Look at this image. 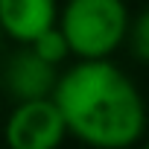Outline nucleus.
Returning <instances> with one entry per match:
<instances>
[{
  "instance_id": "5",
  "label": "nucleus",
  "mask_w": 149,
  "mask_h": 149,
  "mask_svg": "<svg viewBox=\"0 0 149 149\" xmlns=\"http://www.w3.org/2000/svg\"><path fill=\"white\" fill-rule=\"evenodd\" d=\"M56 18H58L56 0H0V29L21 47L29 44L44 29H50Z\"/></svg>"
},
{
  "instance_id": "8",
  "label": "nucleus",
  "mask_w": 149,
  "mask_h": 149,
  "mask_svg": "<svg viewBox=\"0 0 149 149\" xmlns=\"http://www.w3.org/2000/svg\"><path fill=\"white\" fill-rule=\"evenodd\" d=\"M3 38H6V35H3V29H0V47H3Z\"/></svg>"
},
{
  "instance_id": "1",
  "label": "nucleus",
  "mask_w": 149,
  "mask_h": 149,
  "mask_svg": "<svg viewBox=\"0 0 149 149\" xmlns=\"http://www.w3.org/2000/svg\"><path fill=\"white\" fill-rule=\"evenodd\" d=\"M50 100L67 134L88 149H132L146 132V102L137 85L108 58H79L58 73Z\"/></svg>"
},
{
  "instance_id": "6",
  "label": "nucleus",
  "mask_w": 149,
  "mask_h": 149,
  "mask_svg": "<svg viewBox=\"0 0 149 149\" xmlns=\"http://www.w3.org/2000/svg\"><path fill=\"white\" fill-rule=\"evenodd\" d=\"M24 47H29L41 61H47V64H53V67H58V64H64L67 58H70V47H67V41H64V35H61V29L53 24L50 29H44L41 35H35L29 44H24Z\"/></svg>"
},
{
  "instance_id": "7",
  "label": "nucleus",
  "mask_w": 149,
  "mask_h": 149,
  "mask_svg": "<svg viewBox=\"0 0 149 149\" xmlns=\"http://www.w3.org/2000/svg\"><path fill=\"white\" fill-rule=\"evenodd\" d=\"M126 44L132 47V53H134V58H137L140 64L149 61V18H146V12H140V15L129 24Z\"/></svg>"
},
{
  "instance_id": "2",
  "label": "nucleus",
  "mask_w": 149,
  "mask_h": 149,
  "mask_svg": "<svg viewBox=\"0 0 149 149\" xmlns=\"http://www.w3.org/2000/svg\"><path fill=\"white\" fill-rule=\"evenodd\" d=\"M132 15L126 0H67L56 26L61 29L70 56L82 61L108 58L126 44Z\"/></svg>"
},
{
  "instance_id": "3",
  "label": "nucleus",
  "mask_w": 149,
  "mask_h": 149,
  "mask_svg": "<svg viewBox=\"0 0 149 149\" xmlns=\"http://www.w3.org/2000/svg\"><path fill=\"white\" fill-rule=\"evenodd\" d=\"M64 137V120L50 97L15 102L3 126L6 149H58Z\"/></svg>"
},
{
  "instance_id": "4",
  "label": "nucleus",
  "mask_w": 149,
  "mask_h": 149,
  "mask_svg": "<svg viewBox=\"0 0 149 149\" xmlns=\"http://www.w3.org/2000/svg\"><path fill=\"white\" fill-rule=\"evenodd\" d=\"M56 79H58V67L41 61L29 47L15 53L9 58V64L3 67V88L9 97H15V102L50 97Z\"/></svg>"
}]
</instances>
